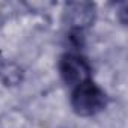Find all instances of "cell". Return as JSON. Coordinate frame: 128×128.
Listing matches in <instances>:
<instances>
[{
    "instance_id": "cell-4",
    "label": "cell",
    "mask_w": 128,
    "mask_h": 128,
    "mask_svg": "<svg viewBox=\"0 0 128 128\" xmlns=\"http://www.w3.org/2000/svg\"><path fill=\"white\" fill-rule=\"evenodd\" d=\"M0 78L6 84H18L21 82V70L14 62L0 57Z\"/></svg>"
},
{
    "instance_id": "cell-3",
    "label": "cell",
    "mask_w": 128,
    "mask_h": 128,
    "mask_svg": "<svg viewBox=\"0 0 128 128\" xmlns=\"http://www.w3.org/2000/svg\"><path fill=\"white\" fill-rule=\"evenodd\" d=\"M65 20L72 32L82 33L95 20V6L89 2H74L65 6Z\"/></svg>"
},
{
    "instance_id": "cell-1",
    "label": "cell",
    "mask_w": 128,
    "mask_h": 128,
    "mask_svg": "<svg viewBox=\"0 0 128 128\" xmlns=\"http://www.w3.org/2000/svg\"><path fill=\"white\" fill-rule=\"evenodd\" d=\"M108 102L107 94L95 84L92 80H88L72 90L71 106L74 112L80 116H94L106 108Z\"/></svg>"
},
{
    "instance_id": "cell-2",
    "label": "cell",
    "mask_w": 128,
    "mask_h": 128,
    "mask_svg": "<svg viewBox=\"0 0 128 128\" xmlns=\"http://www.w3.org/2000/svg\"><path fill=\"white\" fill-rule=\"evenodd\" d=\"M59 71H60L62 80L72 89L90 80V74H92V68L89 65V62L77 53L63 54L59 62Z\"/></svg>"
}]
</instances>
